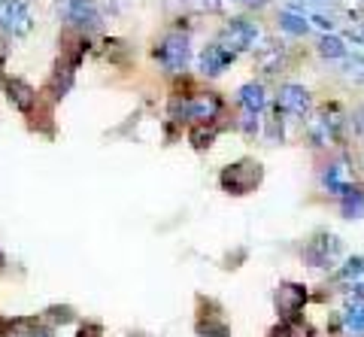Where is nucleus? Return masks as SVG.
Instances as JSON below:
<instances>
[{
    "label": "nucleus",
    "mask_w": 364,
    "mask_h": 337,
    "mask_svg": "<svg viewBox=\"0 0 364 337\" xmlns=\"http://www.w3.org/2000/svg\"><path fill=\"white\" fill-rule=\"evenodd\" d=\"M261 176H264L261 164L252 161V159H243V161H234V164L222 167L219 186H222V192L234 195V198H243V195L255 192V188L261 186Z\"/></svg>",
    "instance_id": "obj_1"
},
{
    "label": "nucleus",
    "mask_w": 364,
    "mask_h": 337,
    "mask_svg": "<svg viewBox=\"0 0 364 337\" xmlns=\"http://www.w3.org/2000/svg\"><path fill=\"white\" fill-rule=\"evenodd\" d=\"M340 128H343V112L337 104L316 109L306 119V137L313 140V146H334L340 140Z\"/></svg>",
    "instance_id": "obj_2"
},
{
    "label": "nucleus",
    "mask_w": 364,
    "mask_h": 337,
    "mask_svg": "<svg viewBox=\"0 0 364 337\" xmlns=\"http://www.w3.org/2000/svg\"><path fill=\"white\" fill-rule=\"evenodd\" d=\"M170 109H173V116H186V119L195 122V125H210V122L219 116L222 100L213 92H200V95H191V97H173Z\"/></svg>",
    "instance_id": "obj_3"
},
{
    "label": "nucleus",
    "mask_w": 364,
    "mask_h": 337,
    "mask_svg": "<svg viewBox=\"0 0 364 337\" xmlns=\"http://www.w3.org/2000/svg\"><path fill=\"white\" fill-rule=\"evenodd\" d=\"M304 304H306V286L301 283H279L277 291H273V307H277L279 322L286 325H294L301 319Z\"/></svg>",
    "instance_id": "obj_4"
},
{
    "label": "nucleus",
    "mask_w": 364,
    "mask_h": 337,
    "mask_svg": "<svg viewBox=\"0 0 364 337\" xmlns=\"http://www.w3.org/2000/svg\"><path fill=\"white\" fill-rule=\"evenodd\" d=\"M343 246H340V237L337 234H316V237L306 240L304 246V262L310 267H334Z\"/></svg>",
    "instance_id": "obj_5"
},
{
    "label": "nucleus",
    "mask_w": 364,
    "mask_h": 337,
    "mask_svg": "<svg viewBox=\"0 0 364 337\" xmlns=\"http://www.w3.org/2000/svg\"><path fill=\"white\" fill-rule=\"evenodd\" d=\"M155 55L170 73H182L188 67V58H191L188 37L186 33H167V37L161 40V46L155 49Z\"/></svg>",
    "instance_id": "obj_6"
},
{
    "label": "nucleus",
    "mask_w": 364,
    "mask_h": 337,
    "mask_svg": "<svg viewBox=\"0 0 364 337\" xmlns=\"http://www.w3.org/2000/svg\"><path fill=\"white\" fill-rule=\"evenodd\" d=\"M0 28L13 37H25L33 28L28 0H0Z\"/></svg>",
    "instance_id": "obj_7"
},
{
    "label": "nucleus",
    "mask_w": 364,
    "mask_h": 337,
    "mask_svg": "<svg viewBox=\"0 0 364 337\" xmlns=\"http://www.w3.org/2000/svg\"><path fill=\"white\" fill-rule=\"evenodd\" d=\"M258 40V28L252 25L249 18H231L228 25L222 28V46H228L231 52H243V49H252Z\"/></svg>",
    "instance_id": "obj_8"
},
{
    "label": "nucleus",
    "mask_w": 364,
    "mask_h": 337,
    "mask_svg": "<svg viewBox=\"0 0 364 337\" xmlns=\"http://www.w3.org/2000/svg\"><path fill=\"white\" fill-rule=\"evenodd\" d=\"M277 109L282 116H291V119H304L310 112V92L304 85H282L279 95H277Z\"/></svg>",
    "instance_id": "obj_9"
},
{
    "label": "nucleus",
    "mask_w": 364,
    "mask_h": 337,
    "mask_svg": "<svg viewBox=\"0 0 364 337\" xmlns=\"http://www.w3.org/2000/svg\"><path fill=\"white\" fill-rule=\"evenodd\" d=\"M58 6H61L64 18L70 21L73 28H79V31H91V28L100 25V16H97V9H95V0H61Z\"/></svg>",
    "instance_id": "obj_10"
},
{
    "label": "nucleus",
    "mask_w": 364,
    "mask_h": 337,
    "mask_svg": "<svg viewBox=\"0 0 364 337\" xmlns=\"http://www.w3.org/2000/svg\"><path fill=\"white\" fill-rule=\"evenodd\" d=\"M337 286L352 291V301H358V295H364V255H352L340 264L337 271Z\"/></svg>",
    "instance_id": "obj_11"
},
{
    "label": "nucleus",
    "mask_w": 364,
    "mask_h": 337,
    "mask_svg": "<svg viewBox=\"0 0 364 337\" xmlns=\"http://www.w3.org/2000/svg\"><path fill=\"white\" fill-rule=\"evenodd\" d=\"M237 58V52H231L228 46H222V43H210V46H203L200 52V73H207V76H219L225 67H231Z\"/></svg>",
    "instance_id": "obj_12"
},
{
    "label": "nucleus",
    "mask_w": 364,
    "mask_h": 337,
    "mask_svg": "<svg viewBox=\"0 0 364 337\" xmlns=\"http://www.w3.org/2000/svg\"><path fill=\"white\" fill-rule=\"evenodd\" d=\"M322 183H325V188L331 195H349L352 188H355V183H352V167H349V161H331L325 167V173H322Z\"/></svg>",
    "instance_id": "obj_13"
},
{
    "label": "nucleus",
    "mask_w": 364,
    "mask_h": 337,
    "mask_svg": "<svg viewBox=\"0 0 364 337\" xmlns=\"http://www.w3.org/2000/svg\"><path fill=\"white\" fill-rule=\"evenodd\" d=\"M282 64H286V49H282V43L277 40H267L264 46H258L255 49V67L261 73H279L282 70Z\"/></svg>",
    "instance_id": "obj_14"
},
{
    "label": "nucleus",
    "mask_w": 364,
    "mask_h": 337,
    "mask_svg": "<svg viewBox=\"0 0 364 337\" xmlns=\"http://www.w3.org/2000/svg\"><path fill=\"white\" fill-rule=\"evenodd\" d=\"M6 100L18 112H31L33 107H37V92H33L28 82H21V80H9L6 82Z\"/></svg>",
    "instance_id": "obj_15"
},
{
    "label": "nucleus",
    "mask_w": 364,
    "mask_h": 337,
    "mask_svg": "<svg viewBox=\"0 0 364 337\" xmlns=\"http://www.w3.org/2000/svg\"><path fill=\"white\" fill-rule=\"evenodd\" d=\"M240 107L249 112V116H258L261 109L267 107V92L261 82H246L240 88Z\"/></svg>",
    "instance_id": "obj_16"
},
{
    "label": "nucleus",
    "mask_w": 364,
    "mask_h": 337,
    "mask_svg": "<svg viewBox=\"0 0 364 337\" xmlns=\"http://www.w3.org/2000/svg\"><path fill=\"white\" fill-rule=\"evenodd\" d=\"M195 328L200 337H231V328H228V322L219 316V313H200Z\"/></svg>",
    "instance_id": "obj_17"
},
{
    "label": "nucleus",
    "mask_w": 364,
    "mask_h": 337,
    "mask_svg": "<svg viewBox=\"0 0 364 337\" xmlns=\"http://www.w3.org/2000/svg\"><path fill=\"white\" fill-rule=\"evenodd\" d=\"M340 213L346 219H364V192L361 188H352L349 195L340 198Z\"/></svg>",
    "instance_id": "obj_18"
},
{
    "label": "nucleus",
    "mask_w": 364,
    "mask_h": 337,
    "mask_svg": "<svg viewBox=\"0 0 364 337\" xmlns=\"http://www.w3.org/2000/svg\"><path fill=\"white\" fill-rule=\"evenodd\" d=\"M343 325L352 334H364V301H352L343 310Z\"/></svg>",
    "instance_id": "obj_19"
},
{
    "label": "nucleus",
    "mask_w": 364,
    "mask_h": 337,
    "mask_svg": "<svg viewBox=\"0 0 364 337\" xmlns=\"http://www.w3.org/2000/svg\"><path fill=\"white\" fill-rule=\"evenodd\" d=\"M318 55L322 58H346V46L340 37H331V33H325L322 40H318Z\"/></svg>",
    "instance_id": "obj_20"
},
{
    "label": "nucleus",
    "mask_w": 364,
    "mask_h": 337,
    "mask_svg": "<svg viewBox=\"0 0 364 337\" xmlns=\"http://www.w3.org/2000/svg\"><path fill=\"white\" fill-rule=\"evenodd\" d=\"M279 28L289 31V33H294V37H304L310 25H306V18L298 16V13H279Z\"/></svg>",
    "instance_id": "obj_21"
},
{
    "label": "nucleus",
    "mask_w": 364,
    "mask_h": 337,
    "mask_svg": "<svg viewBox=\"0 0 364 337\" xmlns=\"http://www.w3.org/2000/svg\"><path fill=\"white\" fill-rule=\"evenodd\" d=\"M215 140V131L207 128V125H195L191 128V143H195V149H210Z\"/></svg>",
    "instance_id": "obj_22"
},
{
    "label": "nucleus",
    "mask_w": 364,
    "mask_h": 337,
    "mask_svg": "<svg viewBox=\"0 0 364 337\" xmlns=\"http://www.w3.org/2000/svg\"><path fill=\"white\" fill-rule=\"evenodd\" d=\"M346 73H349V76H358V80H364V61L358 58V55H352V58L346 61Z\"/></svg>",
    "instance_id": "obj_23"
},
{
    "label": "nucleus",
    "mask_w": 364,
    "mask_h": 337,
    "mask_svg": "<svg viewBox=\"0 0 364 337\" xmlns=\"http://www.w3.org/2000/svg\"><path fill=\"white\" fill-rule=\"evenodd\" d=\"M49 313H52V322H61V325L64 322H73V310L70 307H52Z\"/></svg>",
    "instance_id": "obj_24"
},
{
    "label": "nucleus",
    "mask_w": 364,
    "mask_h": 337,
    "mask_svg": "<svg viewBox=\"0 0 364 337\" xmlns=\"http://www.w3.org/2000/svg\"><path fill=\"white\" fill-rule=\"evenodd\" d=\"M97 334H100V325H97V322H88V325H82V328H79L76 337H97Z\"/></svg>",
    "instance_id": "obj_25"
},
{
    "label": "nucleus",
    "mask_w": 364,
    "mask_h": 337,
    "mask_svg": "<svg viewBox=\"0 0 364 337\" xmlns=\"http://www.w3.org/2000/svg\"><path fill=\"white\" fill-rule=\"evenodd\" d=\"M291 328H294V325H286V322H279L277 328H270V334H267V337H291Z\"/></svg>",
    "instance_id": "obj_26"
},
{
    "label": "nucleus",
    "mask_w": 364,
    "mask_h": 337,
    "mask_svg": "<svg viewBox=\"0 0 364 337\" xmlns=\"http://www.w3.org/2000/svg\"><path fill=\"white\" fill-rule=\"evenodd\" d=\"M225 4H243V6H252V9H261V6H267V0H225Z\"/></svg>",
    "instance_id": "obj_27"
},
{
    "label": "nucleus",
    "mask_w": 364,
    "mask_h": 337,
    "mask_svg": "<svg viewBox=\"0 0 364 337\" xmlns=\"http://www.w3.org/2000/svg\"><path fill=\"white\" fill-rule=\"evenodd\" d=\"M4 274H6V252L0 250V277H4Z\"/></svg>",
    "instance_id": "obj_28"
},
{
    "label": "nucleus",
    "mask_w": 364,
    "mask_h": 337,
    "mask_svg": "<svg viewBox=\"0 0 364 337\" xmlns=\"http://www.w3.org/2000/svg\"><path fill=\"white\" fill-rule=\"evenodd\" d=\"M358 40H361V43H364V25H361V31H358Z\"/></svg>",
    "instance_id": "obj_29"
}]
</instances>
